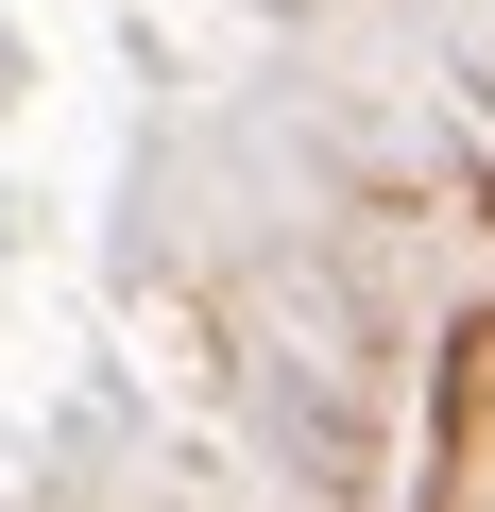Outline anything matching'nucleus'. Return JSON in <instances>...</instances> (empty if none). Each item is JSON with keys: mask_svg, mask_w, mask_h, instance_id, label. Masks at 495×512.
I'll return each mask as SVG.
<instances>
[]
</instances>
